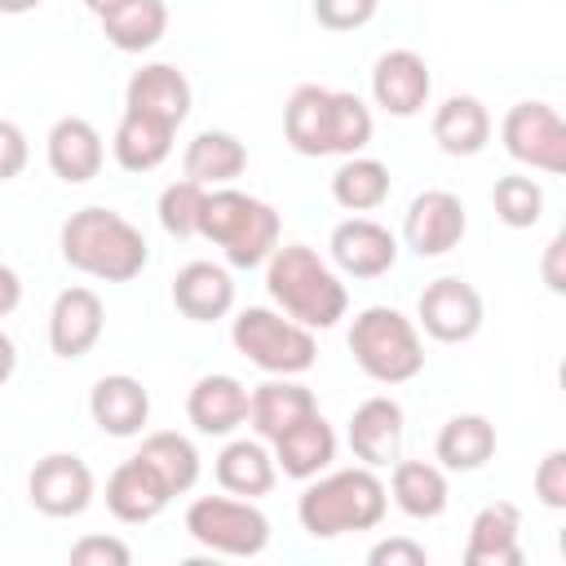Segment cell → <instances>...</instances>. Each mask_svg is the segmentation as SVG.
<instances>
[{
    "mask_svg": "<svg viewBox=\"0 0 566 566\" xmlns=\"http://www.w3.org/2000/svg\"><path fill=\"white\" fill-rule=\"evenodd\" d=\"M283 137L296 155H358L371 142V111L358 93L296 84L283 106Z\"/></svg>",
    "mask_w": 566,
    "mask_h": 566,
    "instance_id": "cell-1",
    "label": "cell"
},
{
    "mask_svg": "<svg viewBox=\"0 0 566 566\" xmlns=\"http://www.w3.org/2000/svg\"><path fill=\"white\" fill-rule=\"evenodd\" d=\"M62 261L102 283H128L146 270V234L115 208H80L62 221Z\"/></svg>",
    "mask_w": 566,
    "mask_h": 566,
    "instance_id": "cell-2",
    "label": "cell"
},
{
    "mask_svg": "<svg viewBox=\"0 0 566 566\" xmlns=\"http://www.w3.org/2000/svg\"><path fill=\"white\" fill-rule=\"evenodd\" d=\"M265 287L274 296V305L296 318L301 327H336L349 310V292L336 279V270L305 243H279L265 256Z\"/></svg>",
    "mask_w": 566,
    "mask_h": 566,
    "instance_id": "cell-3",
    "label": "cell"
},
{
    "mask_svg": "<svg viewBox=\"0 0 566 566\" xmlns=\"http://www.w3.org/2000/svg\"><path fill=\"white\" fill-rule=\"evenodd\" d=\"M389 509V486L376 478V469L354 464V469H336L318 482H310L296 500V517L301 531L314 539H336L349 531H371L380 526Z\"/></svg>",
    "mask_w": 566,
    "mask_h": 566,
    "instance_id": "cell-4",
    "label": "cell"
},
{
    "mask_svg": "<svg viewBox=\"0 0 566 566\" xmlns=\"http://www.w3.org/2000/svg\"><path fill=\"white\" fill-rule=\"evenodd\" d=\"M199 234L208 243H217L230 265L252 270V265H265V256L279 248V212L256 195L217 186L203 195Z\"/></svg>",
    "mask_w": 566,
    "mask_h": 566,
    "instance_id": "cell-5",
    "label": "cell"
},
{
    "mask_svg": "<svg viewBox=\"0 0 566 566\" xmlns=\"http://www.w3.org/2000/svg\"><path fill=\"white\" fill-rule=\"evenodd\" d=\"M349 354L376 385H407L424 371L416 323L394 305H367L349 327Z\"/></svg>",
    "mask_w": 566,
    "mask_h": 566,
    "instance_id": "cell-6",
    "label": "cell"
},
{
    "mask_svg": "<svg viewBox=\"0 0 566 566\" xmlns=\"http://www.w3.org/2000/svg\"><path fill=\"white\" fill-rule=\"evenodd\" d=\"M230 340L252 367H261L270 376H301L318 358L314 332L301 327L296 318H287L283 310H265V305L239 310V318L230 327Z\"/></svg>",
    "mask_w": 566,
    "mask_h": 566,
    "instance_id": "cell-7",
    "label": "cell"
},
{
    "mask_svg": "<svg viewBox=\"0 0 566 566\" xmlns=\"http://www.w3.org/2000/svg\"><path fill=\"white\" fill-rule=\"evenodd\" d=\"M186 535L221 557H256L270 544V517L243 495H199L186 509Z\"/></svg>",
    "mask_w": 566,
    "mask_h": 566,
    "instance_id": "cell-8",
    "label": "cell"
},
{
    "mask_svg": "<svg viewBox=\"0 0 566 566\" xmlns=\"http://www.w3.org/2000/svg\"><path fill=\"white\" fill-rule=\"evenodd\" d=\"M504 150L539 172H562L566 168V124L548 102H517L509 106L500 124Z\"/></svg>",
    "mask_w": 566,
    "mask_h": 566,
    "instance_id": "cell-9",
    "label": "cell"
},
{
    "mask_svg": "<svg viewBox=\"0 0 566 566\" xmlns=\"http://www.w3.org/2000/svg\"><path fill=\"white\" fill-rule=\"evenodd\" d=\"M416 314H420V327H424L433 340H442V345H464V340H473L478 327H482V296H478L473 283H464V279H455V274H442V279H433V283L420 292Z\"/></svg>",
    "mask_w": 566,
    "mask_h": 566,
    "instance_id": "cell-10",
    "label": "cell"
},
{
    "mask_svg": "<svg viewBox=\"0 0 566 566\" xmlns=\"http://www.w3.org/2000/svg\"><path fill=\"white\" fill-rule=\"evenodd\" d=\"M27 495L44 517H80L93 504V469L71 451H49L35 460Z\"/></svg>",
    "mask_w": 566,
    "mask_h": 566,
    "instance_id": "cell-11",
    "label": "cell"
},
{
    "mask_svg": "<svg viewBox=\"0 0 566 566\" xmlns=\"http://www.w3.org/2000/svg\"><path fill=\"white\" fill-rule=\"evenodd\" d=\"M469 230V212L451 190H424L402 217V239L416 256H447Z\"/></svg>",
    "mask_w": 566,
    "mask_h": 566,
    "instance_id": "cell-12",
    "label": "cell"
},
{
    "mask_svg": "<svg viewBox=\"0 0 566 566\" xmlns=\"http://www.w3.org/2000/svg\"><path fill=\"white\" fill-rule=\"evenodd\" d=\"M433 93V75H429V62L416 53V49H389L376 57L371 66V97L385 115H398V119H411L424 111Z\"/></svg>",
    "mask_w": 566,
    "mask_h": 566,
    "instance_id": "cell-13",
    "label": "cell"
},
{
    "mask_svg": "<svg viewBox=\"0 0 566 566\" xmlns=\"http://www.w3.org/2000/svg\"><path fill=\"white\" fill-rule=\"evenodd\" d=\"M327 248H332V261H336L345 274H354V279H380V274H389L394 261H398V239H394V230L380 226V221H371V217H349V221H340V226L332 230Z\"/></svg>",
    "mask_w": 566,
    "mask_h": 566,
    "instance_id": "cell-14",
    "label": "cell"
},
{
    "mask_svg": "<svg viewBox=\"0 0 566 566\" xmlns=\"http://www.w3.org/2000/svg\"><path fill=\"white\" fill-rule=\"evenodd\" d=\"M102 327H106L102 296L93 287H66L49 310V349L57 358H84L102 340Z\"/></svg>",
    "mask_w": 566,
    "mask_h": 566,
    "instance_id": "cell-15",
    "label": "cell"
},
{
    "mask_svg": "<svg viewBox=\"0 0 566 566\" xmlns=\"http://www.w3.org/2000/svg\"><path fill=\"white\" fill-rule=\"evenodd\" d=\"M124 111H137L168 128H181V119L190 115V80L172 62H150V66L133 71V80L124 88Z\"/></svg>",
    "mask_w": 566,
    "mask_h": 566,
    "instance_id": "cell-16",
    "label": "cell"
},
{
    "mask_svg": "<svg viewBox=\"0 0 566 566\" xmlns=\"http://www.w3.org/2000/svg\"><path fill=\"white\" fill-rule=\"evenodd\" d=\"M44 155H49L53 177H62L66 186H84L102 172L106 146H102V133L84 115H62L44 137Z\"/></svg>",
    "mask_w": 566,
    "mask_h": 566,
    "instance_id": "cell-17",
    "label": "cell"
},
{
    "mask_svg": "<svg viewBox=\"0 0 566 566\" xmlns=\"http://www.w3.org/2000/svg\"><path fill=\"white\" fill-rule=\"evenodd\" d=\"M186 416H190V424H195L199 433H208V438L234 433V429L248 420V389H243V380L230 376V371H208V376H199V380L190 385V394H186Z\"/></svg>",
    "mask_w": 566,
    "mask_h": 566,
    "instance_id": "cell-18",
    "label": "cell"
},
{
    "mask_svg": "<svg viewBox=\"0 0 566 566\" xmlns=\"http://www.w3.org/2000/svg\"><path fill=\"white\" fill-rule=\"evenodd\" d=\"M469 566H522V513L509 500L478 509L464 544Z\"/></svg>",
    "mask_w": 566,
    "mask_h": 566,
    "instance_id": "cell-19",
    "label": "cell"
},
{
    "mask_svg": "<svg viewBox=\"0 0 566 566\" xmlns=\"http://www.w3.org/2000/svg\"><path fill=\"white\" fill-rule=\"evenodd\" d=\"M88 416H93V424L102 433L133 438L150 420V394H146V385L137 376H124V371L102 376L93 385V394H88Z\"/></svg>",
    "mask_w": 566,
    "mask_h": 566,
    "instance_id": "cell-20",
    "label": "cell"
},
{
    "mask_svg": "<svg viewBox=\"0 0 566 566\" xmlns=\"http://www.w3.org/2000/svg\"><path fill=\"white\" fill-rule=\"evenodd\" d=\"M349 447L367 469L394 464L402 451V407L385 394L358 402L349 416Z\"/></svg>",
    "mask_w": 566,
    "mask_h": 566,
    "instance_id": "cell-21",
    "label": "cell"
},
{
    "mask_svg": "<svg viewBox=\"0 0 566 566\" xmlns=\"http://www.w3.org/2000/svg\"><path fill=\"white\" fill-rule=\"evenodd\" d=\"M168 486L155 478V469L137 455H128L111 478H106V509L128 522V526H142V522H155L164 509H168Z\"/></svg>",
    "mask_w": 566,
    "mask_h": 566,
    "instance_id": "cell-22",
    "label": "cell"
},
{
    "mask_svg": "<svg viewBox=\"0 0 566 566\" xmlns=\"http://www.w3.org/2000/svg\"><path fill=\"white\" fill-rule=\"evenodd\" d=\"M172 305L190 323H217L234 310V279L212 261H190L172 279Z\"/></svg>",
    "mask_w": 566,
    "mask_h": 566,
    "instance_id": "cell-23",
    "label": "cell"
},
{
    "mask_svg": "<svg viewBox=\"0 0 566 566\" xmlns=\"http://www.w3.org/2000/svg\"><path fill=\"white\" fill-rule=\"evenodd\" d=\"M336 460V433L332 424L310 411L305 420H296L292 429H283L274 438V464L283 469V478H296V482H310L318 478L327 464Z\"/></svg>",
    "mask_w": 566,
    "mask_h": 566,
    "instance_id": "cell-24",
    "label": "cell"
},
{
    "mask_svg": "<svg viewBox=\"0 0 566 566\" xmlns=\"http://www.w3.org/2000/svg\"><path fill=\"white\" fill-rule=\"evenodd\" d=\"M310 411H318V398H314V389H305L292 376H274L248 394V420L265 442H274L283 429H292Z\"/></svg>",
    "mask_w": 566,
    "mask_h": 566,
    "instance_id": "cell-25",
    "label": "cell"
},
{
    "mask_svg": "<svg viewBox=\"0 0 566 566\" xmlns=\"http://www.w3.org/2000/svg\"><path fill=\"white\" fill-rule=\"evenodd\" d=\"M181 168H186L190 181H199L208 190L212 186H230L248 168V146L226 128H203V133L190 137V146L181 155Z\"/></svg>",
    "mask_w": 566,
    "mask_h": 566,
    "instance_id": "cell-26",
    "label": "cell"
},
{
    "mask_svg": "<svg viewBox=\"0 0 566 566\" xmlns=\"http://www.w3.org/2000/svg\"><path fill=\"white\" fill-rule=\"evenodd\" d=\"M389 495L394 504L416 517V522H433L447 513V500H451V486H447V473L429 460H394V478H389Z\"/></svg>",
    "mask_w": 566,
    "mask_h": 566,
    "instance_id": "cell-27",
    "label": "cell"
},
{
    "mask_svg": "<svg viewBox=\"0 0 566 566\" xmlns=\"http://www.w3.org/2000/svg\"><path fill=\"white\" fill-rule=\"evenodd\" d=\"M433 142H438L442 155H455V159L478 155L491 142V115H486V106L478 97H469V93L447 97L433 111Z\"/></svg>",
    "mask_w": 566,
    "mask_h": 566,
    "instance_id": "cell-28",
    "label": "cell"
},
{
    "mask_svg": "<svg viewBox=\"0 0 566 566\" xmlns=\"http://www.w3.org/2000/svg\"><path fill=\"white\" fill-rule=\"evenodd\" d=\"M274 478H279V464L265 451V442H256V438H234L217 455V482L230 495H243V500L270 495L274 491Z\"/></svg>",
    "mask_w": 566,
    "mask_h": 566,
    "instance_id": "cell-29",
    "label": "cell"
},
{
    "mask_svg": "<svg viewBox=\"0 0 566 566\" xmlns=\"http://www.w3.org/2000/svg\"><path fill=\"white\" fill-rule=\"evenodd\" d=\"M172 133L177 128H168L159 119H146L137 111H124L119 124H115V137H111L115 164L124 172H155L172 155Z\"/></svg>",
    "mask_w": 566,
    "mask_h": 566,
    "instance_id": "cell-30",
    "label": "cell"
},
{
    "mask_svg": "<svg viewBox=\"0 0 566 566\" xmlns=\"http://www.w3.org/2000/svg\"><path fill=\"white\" fill-rule=\"evenodd\" d=\"M442 469H455V473H473L482 469L491 455H495V424L486 416H451L442 429H438V442H433Z\"/></svg>",
    "mask_w": 566,
    "mask_h": 566,
    "instance_id": "cell-31",
    "label": "cell"
},
{
    "mask_svg": "<svg viewBox=\"0 0 566 566\" xmlns=\"http://www.w3.org/2000/svg\"><path fill=\"white\" fill-rule=\"evenodd\" d=\"M106 40L119 53H146L164 40L168 31V4L164 0H124L119 9H111L106 18H97Z\"/></svg>",
    "mask_w": 566,
    "mask_h": 566,
    "instance_id": "cell-32",
    "label": "cell"
},
{
    "mask_svg": "<svg viewBox=\"0 0 566 566\" xmlns=\"http://www.w3.org/2000/svg\"><path fill=\"white\" fill-rule=\"evenodd\" d=\"M137 460H146L155 469V478L168 486V495H186L199 482V451H195L190 438H181L172 429H159V433L142 438Z\"/></svg>",
    "mask_w": 566,
    "mask_h": 566,
    "instance_id": "cell-33",
    "label": "cell"
},
{
    "mask_svg": "<svg viewBox=\"0 0 566 566\" xmlns=\"http://www.w3.org/2000/svg\"><path fill=\"white\" fill-rule=\"evenodd\" d=\"M332 199L345 212H371L389 199V168L367 155H345V164L332 172Z\"/></svg>",
    "mask_w": 566,
    "mask_h": 566,
    "instance_id": "cell-34",
    "label": "cell"
},
{
    "mask_svg": "<svg viewBox=\"0 0 566 566\" xmlns=\"http://www.w3.org/2000/svg\"><path fill=\"white\" fill-rule=\"evenodd\" d=\"M491 203H495V217L509 226V230H531L544 212V190L535 177H522V172H509L491 186Z\"/></svg>",
    "mask_w": 566,
    "mask_h": 566,
    "instance_id": "cell-35",
    "label": "cell"
},
{
    "mask_svg": "<svg viewBox=\"0 0 566 566\" xmlns=\"http://www.w3.org/2000/svg\"><path fill=\"white\" fill-rule=\"evenodd\" d=\"M203 195H208V186H199V181H190V177L164 186V190H159V208H155V212H159V226H164L172 239H195V234H199Z\"/></svg>",
    "mask_w": 566,
    "mask_h": 566,
    "instance_id": "cell-36",
    "label": "cell"
},
{
    "mask_svg": "<svg viewBox=\"0 0 566 566\" xmlns=\"http://www.w3.org/2000/svg\"><path fill=\"white\" fill-rule=\"evenodd\" d=\"M380 0H314V18L327 31H358L376 18Z\"/></svg>",
    "mask_w": 566,
    "mask_h": 566,
    "instance_id": "cell-37",
    "label": "cell"
},
{
    "mask_svg": "<svg viewBox=\"0 0 566 566\" xmlns=\"http://www.w3.org/2000/svg\"><path fill=\"white\" fill-rule=\"evenodd\" d=\"M66 557L75 566H128L133 562V548L124 539H115V535H84V539L71 544Z\"/></svg>",
    "mask_w": 566,
    "mask_h": 566,
    "instance_id": "cell-38",
    "label": "cell"
},
{
    "mask_svg": "<svg viewBox=\"0 0 566 566\" xmlns=\"http://www.w3.org/2000/svg\"><path fill=\"white\" fill-rule=\"evenodd\" d=\"M535 495L544 509H566V451L553 447L539 464H535Z\"/></svg>",
    "mask_w": 566,
    "mask_h": 566,
    "instance_id": "cell-39",
    "label": "cell"
},
{
    "mask_svg": "<svg viewBox=\"0 0 566 566\" xmlns=\"http://www.w3.org/2000/svg\"><path fill=\"white\" fill-rule=\"evenodd\" d=\"M367 562H371V566H424L429 553H424V544H416V539H407V535H389V539L371 544Z\"/></svg>",
    "mask_w": 566,
    "mask_h": 566,
    "instance_id": "cell-40",
    "label": "cell"
},
{
    "mask_svg": "<svg viewBox=\"0 0 566 566\" xmlns=\"http://www.w3.org/2000/svg\"><path fill=\"white\" fill-rule=\"evenodd\" d=\"M31 159V146H27V133L13 124V119H0V181H13Z\"/></svg>",
    "mask_w": 566,
    "mask_h": 566,
    "instance_id": "cell-41",
    "label": "cell"
},
{
    "mask_svg": "<svg viewBox=\"0 0 566 566\" xmlns=\"http://www.w3.org/2000/svg\"><path fill=\"white\" fill-rule=\"evenodd\" d=\"M562 256H566V239L562 234H553L548 239V248H544V283H548V292H566V270H562Z\"/></svg>",
    "mask_w": 566,
    "mask_h": 566,
    "instance_id": "cell-42",
    "label": "cell"
},
{
    "mask_svg": "<svg viewBox=\"0 0 566 566\" xmlns=\"http://www.w3.org/2000/svg\"><path fill=\"white\" fill-rule=\"evenodd\" d=\"M18 305H22V279H18V270L0 265V318H9Z\"/></svg>",
    "mask_w": 566,
    "mask_h": 566,
    "instance_id": "cell-43",
    "label": "cell"
},
{
    "mask_svg": "<svg viewBox=\"0 0 566 566\" xmlns=\"http://www.w3.org/2000/svg\"><path fill=\"white\" fill-rule=\"evenodd\" d=\"M18 371V345L9 340V332H0V385Z\"/></svg>",
    "mask_w": 566,
    "mask_h": 566,
    "instance_id": "cell-44",
    "label": "cell"
},
{
    "mask_svg": "<svg viewBox=\"0 0 566 566\" xmlns=\"http://www.w3.org/2000/svg\"><path fill=\"white\" fill-rule=\"evenodd\" d=\"M31 9H40V0H0V13H9V18L31 13Z\"/></svg>",
    "mask_w": 566,
    "mask_h": 566,
    "instance_id": "cell-45",
    "label": "cell"
},
{
    "mask_svg": "<svg viewBox=\"0 0 566 566\" xmlns=\"http://www.w3.org/2000/svg\"><path fill=\"white\" fill-rule=\"evenodd\" d=\"M119 4H124V0H84V9H88V13H97V18H106V13H111V9H119Z\"/></svg>",
    "mask_w": 566,
    "mask_h": 566,
    "instance_id": "cell-46",
    "label": "cell"
}]
</instances>
